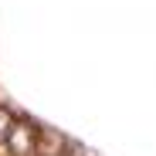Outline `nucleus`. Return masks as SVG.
<instances>
[{"instance_id":"f257e3e1","label":"nucleus","mask_w":156,"mask_h":156,"mask_svg":"<svg viewBox=\"0 0 156 156\" xmlns=\"http://www.w3.org/2000/svg\"><path fill=\"white\" fill-rule=\"evenodd\" d=\"M37 133L41 129L34 126V122H27V119H14V126H10V136H7V149H10V156H34V149H37Z\"/></svg>"},{"instance_id":"f03ea898","label":"nucleus","mask_w":156,"mask_h":156,"mask_svg":"<svg viewBox=\"0 0 156 156\" xmlns=\"http://www.w3.org/2000/svg\"><path fill=\"white\" fill-rule=\"evenodd\" d=\"M34 156H78V149L55 129H41L37 133V149Z\"/></svg>"},{"instance_id":"7ed1b4c3","label":"nucleus","mask_w":156,"mask_h":156,"mask_svg":"<svg viewBox=\"0 0 156 156\" xmlns=\"http://www.w3.org/2000/svg\"><path fill=\"white\" fill-rule=\"evenodd\" d=\"M10 126H14V115H10L4 105H0V146L7 143V136H10Z\"/></svg>"}]
</instances>
